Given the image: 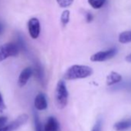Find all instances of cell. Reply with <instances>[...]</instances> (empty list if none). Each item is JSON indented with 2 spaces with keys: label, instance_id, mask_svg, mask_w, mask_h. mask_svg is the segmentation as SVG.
<instances>
[{
  "label": "cell",
  "instance_id": "12",
  "mask_svg": "<svg viewBox=\"0 0 131 131\" xmlns=\"http://www.w3.org/2000/svg\"><path fill=\"white\" fill-rule=\"evenodd\" d=\"M119 42L123 44L131 42V30L121 32L119 35Z\"/></svg>",
  "mask_w": 131,
  "mask_h": 131
},
{
  "label": "cell",
  "instance_id": "10",
  "mask_svg": "<svg viewBox=\"0 0 131 131\" xmlns=\"http://www.w3.org/2000/svg\"><path fill=\"white\" fill-rule=\"evenodd\" d=\"M123 80L122 76L116 72H111L106 77L107 86H114L120 83Z\"/></svg>",
  "mask_w": 131,
  "mask_h": 131
},
{
  "label": "cell",
  "instance_id": "18",
  "mask_svg": "<svg viewBox=\"0 0 131 131\" xmlns=\"http://www.w3.org/2000/svg\"><path fill=\"white\" fill-rule=\"evenodd\" d=\"M36 71L37 77L39 78V80H40V82H42L44 73H43L42 67V66L40 64H39V63L36 64Z\"/></svg>",
  "mask_w": 131,
  "mask_h": 131
},
{
  "label": "cell",
  "instance_id": "24",
  "mask_svg": "<svg viewBox=\"0 0 131 131\" xmlns=\"http://www.w3.org/2000/svg\"><path fill=\"white\" fill-rule=\"evenodd\" d=\"M2 30H3V26H2V24H1V23H0V33H1Z\"/></svg>",
  "mask_w": 131,
  "mask_h": 131
},
{
  "label": "cell",
  "instance_id": "8",
  "mask_svg": "<svg viewBox=\"0 0 131 131\" xmlns=\"http://www.w3.org/2000/svg\"><path fill=\"white\" fill-rule=\"evenodd\" d=\"M34 106L37 110H44L47 108V100L46 96L43 93H40L36 96L34 100Z\"/></svg>",
  "mask_w": 131,
  "mask_h": 131
},
{
  "label": "cell",
  "instance_id": "13",
  "mask_svg": "<svg viewBox=\"0 0 131 131\" xmlns=\"http://www.w3.org/2000/svg\"><path fill=\"white\" fill-rule=\"evenodd\" d=\"M70 17V12L69 10H64L62 12V13L61 15L60 21H61V24L63 27H65L69 23Z\"/></svg>",
  "mask_w": 131,
  "mask_h": 131
},
{
  "label": "cell",
  "instance_id": "4",
  "mask_svg": "<svg viewBox=\"0 0 131 131\" xmlns=\"http://www.w3.org/2000/svg\"><path fill=\"white\" fill-rule=\"evenodd\" d=\"M118 49L116 47L110 48L105 51H100L93 54L90 57V60L93 62H104L113 58L117 54Z\"/></svg>",
  "mask_w": 131,
  "mask_h": 131
},
{
  "label": "cell",
  "instance_id": "5",
  "mask_svg": "<svg viewBox=\"0 0 131 131\" xmlns=\"http://www.w3.org/2000/svg\"><path fill=\"white\" fill-rule=\"evenodd\" d=\"M29 119V116L26 113H23L18 116L15 120L11 122L9 125H6L3 129H0V131H15L23 125H24Z\"/></svg>",
  "mask_w": 131,
  "mask_h": 131
},
{
  "label": "cell",
  "instance_id": "22",
  "mask_svg": "<svg viewBox=\"0 0 131 131\" xmlns=\"http://www.w3.org/2000/svg\"><path fill=\"white\" fill-rule=\"evenodd\" d=\"M93 19V16L90 13H86V20L87 23H91Z\"/></svg>",
  "mask_w": 131,
  "mask_h": 131
},
{
  "label": "cell",
  "instance_id": "1",
  "mask_svg": "<svg viewBox=\"0 0 131 131\" xmlns=\"http://www.w3.org/2000/svg\"><path fill=\"white\" fill-rule=\"evenodd\" d=\"M93 73V69L88 66L73 65L69 67L64 73V79L67 80H74L84 79L90 77Z\"/></svg>",
  "mask_w": 131,
  "mask_h": 131
},
{
  "label": "cell",
  "instance_id": "7",
  "mask_svg": "<svg viewBox=\"0 0 131 131\" xmlns=\"http://www.w3.org/2000/svg\"><path fill=\"white\" fill-rule=\"evenodd\" d=\"M32 75V69L31 67H26L23 70L18 78V85L19 87L24 86Z\"/></svg>",
  "mask_w": 131,
  "mask_h": 131
},
{
  "label": "cell",
  "instance_id": "9",
  "mask_svg": "<svg viewBox=\"0 0 131 131\" xmlns=\"http://www.w3.org/2000/svg\"><path fill=\"white\" fill-rule=\"evenodd\" d=\"M59 124L56 118L54 116H50L48 118L45 126L43 131H59Z\"/></svg>",
  "mask_w": 131,
  "mask_h": 131
},
{
  "label": "cell",
  "instance_id": "2",
  "mask_svg": "<svg viewBox=\"0 0 131 131\" xmlns=\"http://www.w3.org/2000/svg\"><path fill=\"white\" fill-rule=\"evenodd\" d=\"M69 93L64 80H61L58 82L55 90V103L56 106L62 110L67 106L68 103Z\"/></svg>",
  "mask_w": 131,
  "mask_h": 131
},
{
  "label": "cell",
  "instance_id": "16",
  "mask_svg": "<svg viewBox=\"0 0 131 131\" xmlns=\"http://www.w3.org/2000/svg\"><path fill=\"white\" fill-rule=\"evenodd\" d=\"M73 1L74 0H56V2L61 8H67L70 6Z\"/></svg>",
  "mask_w": 131,
  "mask_h": 131
},
{
  "label": "cell",
  "instance_id": "11",
  "mask_svg": "<svg viewBox=\"0 0 131 131\" xmlns=\"http://www.w3.org/2000/svg\"><path fill=\"white\" fill-rule=\"evenodd\" d=\"M113 127L116 131H126V129L131 128V118L116 122Z\"/></svg>",
  "mask_w": 131,
  "mask_h": 131
},
{
  "label": "cell",
  "instance_id": "23",
  "mask_svg": "<svg viewBox=\"0 0 131 131\" xmlns=\"http://www.w3.org/2000/svg\"><path fill=\"white\" fill-rule=\"evenodd\" d=\"M126 60L127 62H131V53H130V54H129L128 56H126Z\"/></svg>",
  "mask_w": 131,
  "mask_h": 131
},
{
  "label": "cell",
  "instance_id": "21",
  "mask_svg": "<svg viewBox=\"0 0 131 131\" xmlns=\"http://www.w3.org/2000/svg\"><path fill=\"white\" fill-rule=\"evenodd\" d=\"M6 109V104L4 103V100H3V98L0 93V112H3Z\"/></svg>",
  "mask_w": 131,
  "mask_h": 131
},
{
  "label": "cell",
  "instance_id": "14",
  "mask_svg": "<svg viewBox=\"0 0 131 131\" xmlns=\"http://www.w3.org/2000/svg\"><path fill=\"white\" fill-rule=\"evenodd\" d=\"M88 3L93 9H98L102 8L105 5L106 0H88Z\"/></svg>",
  "mask_w": 131,
  "mask_h": 131
},
{
  "label": "cell",
  "instance_id": "20",
  "mask_svg": "<svg viewBox=\"0 0 131 131\" xmlns=\"http://www.w3.org/2000/svg\"><path fill=\"white\" fill-rule=\"evenodd\" d=\"M8 118L6 116H0V129L6 126Z\"/></svg>",
  "mask_w": 131,
  "mask_h": 131
},
{
  "label": "cell",
  "instance_id": "19",
  "mask_svg": "<svg viewBox=\"0 0 131 131\" xmlns=\"http://www.w3.org/2000/svg\"><path fill=\"white\" fill-rule=\"evenodd\" d=\"M35 126H36V131H43L42 130V124L39 121V116L38 115L35 113Z\"/></svg>",
  "mask_w": 131,
  "mask_h": 131
},
{
  "label": "cell",
  "instance_id": "6",
  "mask_svg": "<svg viewBox=\"0 0 131 131\" xmlns=\"http://www.w3.org/2000/svg\"><path fill=\"white\" fill-rule=\"evenodd\" d=\"M28 29L30 36L36 39L39 37L40 33V23L38 19L32 18L28 22Z\"/></svg>",
  "mask_w": 131,
  "mask_h": 131
},
{
  "label": "cell",
  "instance_id": "15",
  "mask_svg": "<svg viewBox=\"0 0 131 131\" xmlns=\"http://www.w3.org/2000/svg\"><path fill=\"white\" fill-rule=\"evenodd\" d=\"M131 88V81H126V82H120L116 85H114L113 90H125Z\"/></svg>",
  "mask_w": 131,
  "mask_h": 131
},
{
  "label": "cell",
  "instance_id": "3",
  "mask_svg": "<svg viewBox=\"0 0 131 131\" xmlns=\"http://www.w3.org/2000/svg\"><path fill=\"white\" fill-rule=\"evenodd\" d=\"M18 44L13 42L5 43L0 46V62H2L11 56H16L19 52Z\"/></svg>",
  "mask_w": 131,
  "mask_h": 131
},
{
  "label": "cell",
  "instance_id": "17",
  "mask_svg": "<svg viewBox=\"0 0 131 131\" xmlns=\"http://www.w3.org/2000/svg\"><path fill=\"white\" fill-rule=\"evenodd\" d=\"M102 130H103V119L101 117H100L96 121L91 131H102Z\"/></svg>",
  "mask_w": 131,
  "mask_h": 131
}]
</instances>
